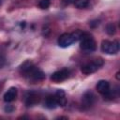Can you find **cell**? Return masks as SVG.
I'll return each instance as SVG.
<instances>
[{"label": "cell", "instance_id": "cell-11", "mask_svg": "<svg viewBox=\"0 0 120 120\" xmlns=\"http://www.w3.org/2000/svg\"><path fill=\"white\" fill-rule=\"evenodd\" d=\"M54 97L57 100V103L58 105L60 106H65L66 103H67V99H66V94L65 92L62 90V89H58L55 94H54Z\"/></svg>", "mask_w": 120, "mask_h": 120}, {"label": "cell", "instance_id": "cell-7", "mask_svg": "<svg viewBox=\"0 0 120 120\" xmlns=\"http://www.w3.org/2000/svg\"><path fill=\"white\" fill-rule=\"evenodd\" d=\"M95 102V96L93 93L91 92H86L83 94L82 98V105L83 108L88 109L90 108Z\"/></svg>", "mask_w": 120, "mask_h": 120}, {"label": "cell", "instance_id": "cell-8", "mask_svg": "<svg viewBox=\"0 0 120 120\" xmlns=\"http://www.w3.org/2000/svg\"><path fill=\"white\" fill-rule=\"evenodd\" d=\"M39 99L40 98L38 94H37L36 92H30L25 98V104L26 106H34L39 101Z\"/></svg>", "mask_w": 120, "mask_h": 120}, {"label": "cell", "instance_id": "cell-18", "mask_svg": "<svg viewBox=\"0 0 120 120\" xmlns=\"http://www.w3.org/2000/svg\"><path fill=\"white\" fill-rule=\"evenodd\" d=\"M5 111H6V112H11L13 111V107H12V106H10V105H8V106L5 108Z\"/></svg>", "mask_w": 120, "mask_h": 120}, {"label": "cell", "instance_id": "cell-19", "mask_svg": "<svg viewBox=\"0 0 120 120\" xmlns=\"http://www.w3.org/2000/svg\"><path fill=\"white\" fill-rule=\"evenodd\" d=\"M116 79H117V80H119V79H120V78H119V72H117V73H116Z\"/></svg>", "mask_w": 120, "mask_h": 120}, {"label": "cell", "instance_id": "cell-13", "mask_svg": "<svg viewBox=\"0 0 120 120\" xmlns=\"http://www.w3.org/2000/svg\"><path fill=\"white\" fill-rule=\"evenodd\" d=\"M34 67V64L30 61V60H27V61H25L21 67H20V70H21V72L22 73H23V74H27V72L32 68Z\"/></svg>", "mask_w": 120, "mask_h": 120}, {"label": "cell", "instance_id": "cell-12", "mask_svg": "<svg viewBox=\"0 0 120 120\" xmlns=\"http://www.w3.org/2000/svg\"><path fill=\"white\" fill-rule=\"evenodd\" d=\"M45 106L48 108V109H54L58 106V103H57V100L53 96H48L45 99Z\"/></svg>", "mask_w": 120, "mask_h": 120}, {"label": "cell", "instance_id": "cell-9", "mask_svg": "<svg viewBox=\"0 0 120 120\" xmlns=\"http://www.w3.org/2000/svg\"><path fill=\"white\" fill-rule=\"evenodd\" d=\"M17 97V88L10 87L4 95V101L5 102H11Z\"/></svg>", "mask_w": 120, "mask_h": 120}, {"label": "cell", "instance_id": "cell-20", "mask_svg": "<svg viewBox=\"0 0 120 120\" xmlns=\"http://www.w3.org/2000/svg\"><path fill=\"white\" fill-rule=\"evenodd\" d=\"M1 4H2V0H0V6H1Z\"/></svg>", "mask_w": 120, "mask_h": 120}, {"label": "cell", "instance_id": "cell-10", "mask_svg": "<svg viewBox=\"0 0 120 120\" xmlns=\"http://www.w3.org/2000/svg\"><path fill=\"white\" fill-rule=\"evenodd\" d=\"M97 90L98 93L104 95L106 94L109 90H110V84L107 81L105 80H100L98 83H97Z\"/></svg>", "mask_w": 120, "mask_h": 120}, {"label": "cell", "instance_id": "cell-2", "mask_svg": "<svg viewBox=\"0 0 120 120\" xmlns=\"http://www.w3.org/2000/svg\"><path fill=\"white\" fill-rule=\"evenodd\" d=\"M80 40V47L83 52H92L96 50V41L89 33H82Z\"/></svg>", "mask_w": 120, "mask_h": 120}, {"label": "cell", "instance_id": "cell-16", "mask_svg": "<svg viewBox=\"0 0 120 120\" xmlns=\"http://www.w3.org/2000/svg\"><path fill=\"white\" fill-rule=\"evenodd\" d=\"M50 0H39L38 1V7L42 9H46L50 7Z\"/></svg>", "mask_w": 120, "mask_h": 120}, {"label": "cell", "instance_id": "cell-5", "mask_svg": "<svg viewBox=\"0 0 120 120\" xmlns=\"http://www.w3.org/2000/svg\"><path fill=\"white\" fill-rule=\"evenodd\" d=\"M26 75H27L32 81H34V82H39V81L44 80V78H45V74L43 73V71L40 70L39 68H36L35 66L27 72Z\"/></svg>", "mask_w": 120, "mask_h": 120}, {"label": "cell", "instance_id": "cell-15", "mask_svg": "<svg viewBox=\"0 0 120 120\" xmlns=\"http://www.w3.org/2000/svg\"><path fill=\"white\" fill-rule=\"evenodd\" d=\"M115 31H116V29H115V26H114V24L112 22H110V23L107 24V26H106V32H107L108 35L112 36V35L115 34Z\"/></svg>", "mask_w": 120, "mask_h": 120}, {"label": "cell", "instance_id": "cell-1", "mask_svg": "<svg viewBox=\"0 0 120 120\" xmlns=\"http://www.w3.org/2000/svg\"><path fill=\"white\" fill-rule=\"evenodd\" d=\"M82 33V32H81V31H76V32H73V33H64V34H62L58 38V45L62 48L68 47L69 45H71L72 43H74L75 41L80 39Z\"/></svg>", "mask_w": 120, "mask_h": 120}, {"label": "cell", "instance_id": "cell-14", "mask_svg": "<svg viewBox=\"0 0 120 120\" xmlns=\"http://www.w3.org/2000/svg\"><path fill=\"white\" fill-rule=\"evenodd\" d=\"M90 0H74V5L77 8H83L88 6Z\"/></svg>", "mask_w": 120, "mask_h": 120}, {"label": "cell", "instance_id": "cell-3", "mask_svg": "<svg viewBox=\"0 0 120 120\" xmlns=\"http://www.w3.org/2000/svg\"><path fill=\"white\" fill-rule=\"evenodd\" d=\"M103 64H104L103 59L100 58V57H98V58L95 59L94 61H92L91 63H88V64L83 65L82 67L81 70L84 74H91V73L97 71L101 66H103Z\"/></svg>", "mask_w": 120, "mask_h": 120}, {"label": "cell", "instance_id": "cell-6", "mask_svg": "<svg viewBox=\"0 0 120 120\" xmlns=\"http://www.w3.org/2000/svg\"><path fill=\"white\" fill-rule=\"evenodd\" d=\"M69 76V71L66 68L64 69H61V70H58V71H55L54 73L52 74L51 76V80L54 82H61L63 81H65L66 79H68Z\"/></svg>", "mask_w": 120, "mask_h": 120}, {"label": "cell", "instance_id": "cell-17", "mask_svg": "<svg viewBox=\"0 0 120 120\" xmlns=\"http://www.w3.org/2000/svg\"><path fill=\"white\" fill-rule=\"evenodd\" d=\"M5 57H4V55H2L1 53H0V68L5 65Z\"/></svg>", "mask_w": 120, "mask_h": 120}, {"label": "cell", "instance_id": "cell-4", "mask_svg": "<svg viewBox=\"0 0 120 120\" xmlns=\"http://www.w3.org/2000/svg\"><path fill=\"white\" fill-rule=\"evenodd\" d=\"M119 50V43L117 40L110 41L103 40L101 42V51L107 54H114Z\"/></svg>", "mask_w": 120, "mask_h": 120}]
</instances>
